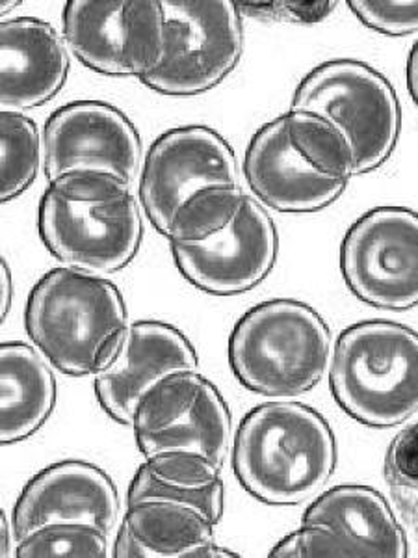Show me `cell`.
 Instances as JSON below:
<instances>
[{"label": "cell", "instance_id": "6da1fadb", "mask_svg": "<svg viewBox=\"0 0 418 558\" xmlns=\"http://www.w3.org/2000/svg\"><path fill=\"white\" fill-rule=\"evenodd\" d=\"M138 191L147 218L170 244L216 235L246 199L235 153L205 125L172 129L157 138L142 166Z\"/></svg>", "mask_w": 418, "mask_h": 558}, {"label": "cell", "instance_id": "7a4b0ae2", "mask_svg": "<svg viewBox=\"0 0 418 558\" xmlns=\"http://www.w3.org/2000/svg\"><path fill=\"white\" fill-rule=\"evenodd\" d=\"M335 465L331 426L317 410L299 402L257 407L236 430V478L265 505H299L325 486Z\"/></svg>", "mask_w": 418, "mask_h": 558}, {"label": "cell", "instance_id": "3957f363", "mask_svg": "<svg viewBox=\"0 0 418 558\" xmlns=\"http://www.w3.org/2000/svg\"><path fill=\"white\" fill-rule=\"evenodd\" d=\"M38 228L58 260L94 274L127 267L144 235L133 186L107 173L51 181L39 202Z\"/></svg>", "mask_w": 418, "mask_h": 558}, {"label": "cell", "instance_id": "277c9868", "mask_svg": "<svg viewBox=\"0 0 418 558\" xmlns=\"http://www.w3.org/2000/svg\"><path fill=\"white\" fill-rule=\"evenodd\" d=\"M331 393L361 425L391 428L418 412V333L404 324L365 320L336 339Z\"/></svg>", "mask_w": 418, "mask_h": 558}, {"label": "cell", "instance_id": "5b68a950", "mask_svg": "<svg viewBox=\"0 0 418 558\" xmlns=\"http://www.w3.org/2000/svg\"><path fill=\"white\" fill-rule=\"evenodd\" d=\"M330 339V328L311 305L270 300L236 323L229 337V365L254 393L299 397L322 380Z\"/></svg>", "mask_w": 418, "mask_h": 558}, {"label": "cell", "instance_id": "8992f818", "mask_svg": "<svg viewBox=\"0 0 418 558\" xmlns=\"http://www.w3.org/2000/svg\"><path fill=\"white\" fill-rule=\"evenodd\" d=\"M26 331L64 375L94 373L102 341L127 326L120 289L75 267L54 268L39 279L26 304Z\"/></svg>", "mask_w": 418, "mask_h": 558}, {"label": "cell", "instance_id": "52a82bcc", "mask_svg": "<svg viewBox=\"0 0 418 558\" xmlns=\"http://www.w3.org/2000/svg\"><path fill=\"white\" fill-rule=\"evenodd\" d=\"M292 110L320 116L343 134L354 175L385 162L398 142L402 110L393 84L357 60H331L299 83Z\"/></svg>", "mask_w": 418, "mask_h": 558}, {"label": "cell", "instance_id": "ba28073f", "mask_svg": "<svg viewBox=\"0 0 418 558\" xmlns=\"http://www.w3.org/2000/svg\"><path fill=\"white\" fill-rule=\"evenodd\" d=\"M164 7V57L139 78L164 96H199L235 70L244 51L242 15L235 2L170 0Z\"/></svg>", "mask_w": 418, "mask_h": 558}, {"label": "cell", "instance_id": "9c48e42d", "mask_svg": "<svg viewBox=\"0 0 418 558\" xmlns=\"http://www.w3.org/2000/svg\"><path fill=\"white\" fill-rule=\"evenodd\" d=\"M64 39L89 70L144 78L164 57V7L159 0H71Z\"/></svg>", "mask_w": 418, "mask_h": 558}, {"label": "cell", "instance_id": "30bf717a", "mask_svg": "<svg viewBox=\"0 0 418 558\" xmlns=\"http://www.w3.org/2000/svg\"><path fill=\"white\" fill-rule=\"evenodd\" d=\"M341 270L349 291L365 304L406 312L418 304V213L378 207L348 229Z\"/></svg>", "mask_w": 418, "mask_h": 558}, {"label": "cell", "instance_id": "8fae6325", "mask_svg": "<svg viewBox=\"0 0 418 558\" xmlns=\"http://www.w3.org/2000/svg\"><path fill=\"white\" fill-rule=\"evenodd\" d=\"M134 438L146 458L192 452L222 470L231 444V413L212 381L196 371L168 376L134 413Z\"/></svg>", "mask_w": 418, "mask_h": 558}, {"label": "cell", "instance_id": "7c38bea8", "mask_svg": "<svg viewBox=\"0 0 418 558\" xmlns=\"http://www.w3.org/2000/svg\"><path fill=\"white\" fill-rule=\"evenodd\" d=\"M45 173L49 181L67 173H107L134 186L142 142L120 108L101 101H76L58 108L45 125Z\"/></svg>", "mask_w": 418, "mask_h": 558}, {"label": "cell", "instance_id": "4fadbf2b", "mask_svg": "<svg viewBox=\"0 0 418 558\" xmlns=\"http://www.w3.org/2000/svg\"><path fill=\"white\" fill-rule=\"evenodd\" d=\"M179 272L199 291L231 296L259 286L278 257V231L272 218L246 196L233 220L199 242H172Z\"/></svg>", "mask_w": 418, "mask_h": 558}, {"label": "cell", "instance_id": "5bb4252c", "mask_svg": "<svg viewBox=\"0 0 418 558\" xmlns=\"http://www.w3.org/2000/svg\"><path fill=\"white\" fill-rule=\"evenodd\" d=\"M120 518V497L112 478L78 460L39 471L13 508V538L21 542L49 525L96 526L112 533Z\"/></svg>", "mask_w": 418, "mask_h": 558}, {"label": "cell", "instance_id": "9a60e30c", "mask_svg": "<svg viewBox=\"0 0 418 558\" xmlns=\"http://www.w3.org/2000/svg\"><path fill=\"white\" fill-rule=\"evenodd\" d=\"M197 352L183 331L160 320L127 324L114 362L94 376L102 410L121 425H133L138 404L152 387L177 373L196 371Z\"/></svg>", "mask_w": 418, "mask_h": 558}, {"label": "cell", "instance_id": "2e32d148", "mask_svg": "<svg viewBox=\"0 0 418 558\" xmlns=\"http://www.w3.org/2000/svg\"><path fill=\"white\" fill-rule=\"evenodd\" d=\"M244 175L260 202L281 213H315L343 196L348 181L323 175L292 133L288 114L260 128L246 159Z\"/></svg>", "mask_w": 418, "mask_h": 558}, {"label": "cell", "instance_id": "e0dca14e", "mask_svg": "<svg viewBox=\"0 0 418 558\" xmlns=\"http://www.w3.org/2000/svg\"><path fill=\"white\" fill-rule=\"evenodd\" d=\"M2 112H20L51 101L64 88L70 54L54 26L34 17L0 26Z\"/></svg>", "mask_w": 418, "mask_h": 558}, {"label": "cell", "instance_id": "ac0fdd59", "mask_svg": "<svg viewBox=\"0 0 418 558\" xmlns=\"http://www.w3.org/2000/svg\"><path fill=\"white\" fill-rule=\"evenodd\" d=\"M118 558L236 557L216 546L214 523L192 508L165 501L128 507L115 539Z\"/></svg>", "mask_w": 418, "mask_h": 558}, {"label": "cell", "instance_id": "d6986e66", "mask_svg": "<svg viewBox=\"0 0 418 558\" xmlns=\"http://www.w3.org/2000/svg\"><path fill=\"white\" fill-rule=\"evenodd\" d=\"M304 525L323 526L359 547L365 557H407L404 529L385 497L368 486H336L305 512Z\"/></svg>", "mask_w": 418, "mask_h": 558}, {"label": "cell", "instance_id": "ffe728a7", "mask_svg": "<svg viewBox=\"0 0 418 558\" xmlns=\"http://www.w3.org/2000/svg\"><path fill=\"white\" fill-rule=\"evenodd\" d=\"M222 470L199 454L162 452L147 458L134 475L127 507L146 501H165L197 510L218 523L225 508Z\"/></svg>", "mask_w": 418, "mask_h": 558}, {"label": "cell", "instance_id": "44dd1931", "mask_svg": "<svg viewBox=\"0 0 418 558\" xmlns=\"http://www.w3.org/2000/svg\"><path fill=\"white\" fill-rule=\"evenodd\" d=\"M57 404V380L44 357L25 343L0 349V438L20 444L51 417Z\"/></svg>", "mask_w": 418, "mask_h": 558}, {"label": "cell", "instance_id": "7402d4cb", "mask_svg": "<svg viewBox=\"0 0 418 558\" xmlns=\"http://www.w3.org/2000/svg\"><path fill=\"white\" fill-rule=\"evenodd\" d=\"M2 191L0 197L8 204L21 196L34 183L41 162V138L38 125L20 112H2Z\"/></svg>", "mask_w": 418, "mask_h": 558}, {"label": "cell", "instance_id": "603a6c76", "mask_svg": "<svg viewBox=\"0 0 418 558\" xmlns=\"http://www.w3.org/2000/svg\"><path fill=\"white\" fill-rule=\"evenodd\" d=\"M110 555L108 534L96 526L49 525L17 542L20 558H104Z\"/></svg>", "mask_w": 418, "mask_h": 558}, {"label": "cell", "instance_id": "cb8c5ba5", "mask_svg": "<svg viewBox=\"0 0 418 558\" xmlns=\"http://www.w3.org/2000/svg\"><path fill=\"white\" fill-rule=\"evenodd\" d=\"M385 481L399 515L418 539V421L399 432L389 445Z\"/></svg>", "mask_w": 418, "mask_h": 558}, {"label": "cell", "instance_id": "d4e9b609", "mask_svg": "<svg viewBox=\"0 0 418 558\" xmlns=\"http://www.w3.org/2000/svg\"><path fill=\"white\" fill-rule=\"evenodd\" d=\"M272 558H359L365 553L323 526L304 525L298 533L281 539L270 551Z\"/></svg>", "mask_w": 418, "mask_h": 558}, {"label": "cell", "instance_id": "484cf974", "mask_svg": "<svg viewBox=\"0 0 418 558\" xmlns=\"http://www.w3.org/2000/svg\"><path fill=\"white\" fill-rule=\"evenodd\" d=\"M355 17L362 25L386 36H407L418 31V0L413 2H381L354 0L349 2Z\"/></svg>", "mask_w": 418, "mask_h": 558}, {"label": "cell", "instance_id": "4316f807", "mask_svg": "<svg viewBox=\"0 0 418 558\" xmlns=\"http://www.w3.org/2000/svg\"><path fill=\"white\" fill-rule=\"evenodd\" d=\"M336 2H241L236 10L262 21L312 25L330 17Z\"/></svg>", "mask_w": 418, "mask_h": 558}, {"label": "cell", "instance_id": "83f0119b", "mask_svg": "<svg viewBox=\"0 0 418 558\" xmlns=\"http://www.w3.org/2000/svg\"><path fill=\"white\" fill-rule=\"evenodd\" d=\"M13 299L12 270L8 267L7 260L0 263V317L7 320Z\"/></svg>", "mask_w": 418, "mask_h": 558}, {"label": "cell", "instance_id": "f1b7e54d", "mask_svg": "<svg viewBox=\"0 0 418 558\" xmlns=\"http://www.w3.org/2000/svg\"><path fill=\"white\" fill-rule=\"evenodd\" d=\"M407 89L418 107V41L413 45L409 58H407Z\"/></svg>", "mask_w": 418, "mask_h": 558}, {"label": "cell", "instance_id": "f546056e", "mask_svg": "<svg viewBox=\"0 0 418 558\" xmlns=\"http://www.w3.org/2000/svg\"><path fill=\"white\" fill-rule=\"evenodd\" d=\"M0 557H10V523L4 514L0 520Z\"/></svg>", "mask_w": 418, "mask_h": 558}, {"label": "cell", "instance_id": "4dcf8cb0", "mask_svg": "<svg viewBox=\"0 0 418 558\" xmlns=\"http://www.w3.org/2000/svg\"><path fill=\"white\" fill-rule=\"evenodd\" d=\"M15 7H20V2H2V4H0V10H2V13H8V8Z\"/></svg>", "mask_w": 418, "mask_h": 558}]
</instances>
